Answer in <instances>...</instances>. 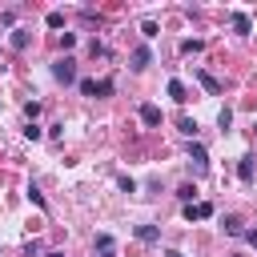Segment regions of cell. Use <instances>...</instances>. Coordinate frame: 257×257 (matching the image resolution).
<instances>
[{
	"mask_svg": "<svg viewBox=\"0 0 257 257\" xmlns=\"http://www.w3.org/2000/svg\"><path fill=\"white\" fill-rule=\"evenodd\" d=\"M52 76H56L60 84H72V80H76V68H72V60H68V56H60V60L52 64Z\"/></svg>",
	"mask_w": 257,
	"mask_h": 257,
	"instance_id": "cell-1",
	"label": "cell"
},
{
	"mask_svg": "<svg viewBox=\"0 0 257 257\" xmlns=\"http://www.w3.org/2000/svg\"><path fill=\"white\" fill-rule=\"evenodd\" d=\"M189 161H193V173L201 177V173L209 169V153H205V145H197V141H193V149H189Z\"/></svg>",
	"mask_w": 257,
	"mask_h": 257,
	"instance_id": "cell-2",
	"label": "cell"
},
{
	"mask_svg": "<svg viewBox=\"0 0 257 257\" xmlns=\"http://www.w3.org/2000/svg\"><path fill=\"white\" fill-rule=\"evenodd\" d=\"M80 92H84V96H96V92H112V80H80Z\"/></svg>",
	"mask_w": 257,
	"mask_h": 257,
	"instance_id": "cell-3",
	"label": "cell"
},
{
	"mask_svg": "<svg viewBox=\"0 0 257 257\" xmlns=\"http://www.w3.org/2000/svg\"><path fill=\"white\" fill-rule=\"evenodd\" d=\"M185 217H189V221H205V217H213V205H209V201H201V205H185Z\"/></svg>",
	"mask_w": 257,
	"mask_h": 257,
	"instance_id": "cell-4",
	"label": "cell"
},
{
	"mask_svg": "<svg viewBox=\"0 0 257 257\" xmlns=\"http://www.w3.org/2000/svg\"><path fill=\"white\" fill-rule=\"evenodd\" d=\"M141 120H145L149 128H157V124H161V108H157V104H141Z\"/></svg>",
	"mask_w": 257,
	"mask_h": 257,
	"instance_id": "cell-5",
	"label": "cell"
},
{
	"mask_svg": "<svg viewBox=\"0 0 257 257\" xmlns=\"http://www.w3.org/2000/svg\"><path fill=\"white\" fill-rule=\"evenodd\" d=\"M137 237H141L145 245H153V241H161V229H157V225H141V229H137Z\"/></svg>",
	"mask_w": 257,
	"mask_h": 257,
	"instance_id": "cell-6",
	"label": "cell"
},
{
	"mask_svg": "<svg viewBox=\"0 0 257 257\" xmlns=\"http://www.w3.org/2000/svg\"><path fill=\"white\" fill-rule=\"evenodd\" d=\"M149 60H153V52H149V48H145V44H141V48H137V52H133V68H145V64H149Z\"/></svg>",
	"mask_w": 257,
	"mask_h": 257,
	"instance_id": "cell-7",
	"label": "cell"
},
{
	"mask_svg": "<svg viewBox=\"0 0 257 257\" xmlns=\"http://www.w3.org/2000/svg\"><path fill=\"white\" fill-rule=\"evenodd\" d=\"M169 96H173L177 104H185V100H189V96H185V84H181V80H169Z\"/></svg>",
	"mask_w": 257,
	"mask_h": 257,
	"instance_id": "cell-8",
	"label": "cell"
},
{
	"mask_svg": "<svg viewBox=\"0 0 257 257\" xmlns=\"http://www.w3.org/2000/svg\"><path fill=\"white\" fill-rule=\"evenodd\" d=\"M237 173H241V181L249 185V181H253V157H241V165H237Z\"/></svg>",
	"mask_w": 257,
	"mask_h": 257,
	"instance_id": "cell-9",
	"label": "cell"
},
{
	"mask_svg": "<svg viewBox=\"0 0 257 257\" xmlns=\"http://www.w3.org/2000/svg\"><path fill=\"white\" fill-rule=\"evenodd\" d=\"M233 28H237V32H249L253 24H249V16H245V12H233Z\"/></svg>",
	"mask_w": 257,
	"mask_h": 257,
	"instance_id": "cell-10",
	"label": "cell"
},
{
	"mask_svg": "<svg viewBox=\"0 0 257 257\" xmlns=\"http://www.w3.org/2000/svg\"><path fill=\"white\" fill-rule=\"evenodd\" d=\"M221 225H225V233H233V237H237V233H241V217H225V221H221Z\"/></svg>",
	"mask_w": 257,
	"mask_h": 257,
	"instance_id": "cell-11",
	"label": "cell"
},
{
	"mask_svg": "<svg viewBox=\"0 0 257 257\" xmlns=\"http://www.w3.org/2000/svg\"><path fill=\"white\" fill-rule=\"evenodd\" d=\"M24 44H28V32L16 28V32H12V48H24Z\"/></svg>",
	"mask_w": 257,
	"mask_h": 257,
	"instance_id": "cell-12",
	"label": "cell"
},
{
	"mask_svg": "<svg viewBox=\"0 0 257 257\" xmlns=\"http://www.w3.org/2000/svg\"><path fill=\"white\" fill-rule=\"evenodd\" d=\"M201 48H205L201 40H181V52H189V56H193V52H201Z\"/></svg>",
	"mask_w": 257,
	"mask_h": 257,
	"instance_id": "cell-13",
	"label": "cell"
},
{
	"mask_svg": "<svg viewBox=\"0 0 257 257\" xmlns=\"http://www.w3.org/2000/svg\"><path fill=\"white\" fill-rule=\"evenodd\" d=\"M197 76H201V84H205V88H209V92H221V84H217V80H213V76H209V72H197Z\"/></svg>",
	"mask_w": 257,
	"mask_h": 257,
	"instance_id": "cell-14",
	"label": "cell"
},
{
	"mask_svg": "<svg viewBox=\"0 0 257 257\" xmlns=\"http://www.w3.org/2000/svg\"><path fill=\"white\" fill-rule=\"evenodd\" d=\"M217 124H221V133H225V128L233 124V112H229V108H221V112H217Z\"/></svg>",
	"mask_w": 257,
	"mask_h": 257,
	"instance_id": "cell-15",
	"label": "cell"
},
{
	"mask_svg": "<svg viewBox=\"0 0 257 257\" xmlns=\"http://www.w3.org/2000/svg\"><path fill=\"white\" fill-rule=\"evenodd\" d=\"M141 32H145V40H153V36H157V20H145V24H141Z\"/></svg>",
	"mask_w": 257,
	"mask_h": 257,
	"instance_id": "cell-16",
	"label": "cell"
},
{
	"mask_svg": "<svg viewBox=\"0 0 257 257\" xmlns=\"http://www.w3.org/2000/svg\"><path fill=\"white\" fill-rule=\"evenodd\" d=\"M181 133H185V137H197V120L185 116V120H181Z\"/></svg>",
	"mask_w": 257,
	"mask_h": 257,
	"instance_id": "cell-17",
	"label": "cell"
},
{
	"mask_svg": "<svg viewBox=\"0 0 257 257\" xmlns=\"http://www.w3.org/2000/svg\"><path fill=\"white\" fill-rule=\"evenodd\" d=\"M24 137H28V141H40V124L28 120V124H24Z\"/></svg>",
	"mask_w": 257,
	"mask_h": 257,
	"instance_id": "cell-18",
	"label": "cell"
},
{
	"mask_svg": "<svg viewBox=\"0 0 257 257\" xmlns=\"http://www.w3.org/2000/svg\"><path fill=\"white\" fill-rule=\"evenodd\" d=\"M28 201H32V205H40V209H44V197H40V189H36V185H28Z\"/></svg>",
	"mask_w": 257,
	"mask_h": 257,
	"instance_id": "cell-19",
	"label": "cell"
},
{
	"mask_svg": "<svg viewBox=\"0 0 257 257\" xmlns=\"http://www.w3.org/2000/svg\"><path fill=\"white\" fill-rule=\"evenodd\" d=\"M64 24V12H48V28H60Z\"/></svg>",
	"mask_w": 257,
	"mask_h": 257,
	"instance_id": "cell-20",
	"label": "cell"
},
{
	"mask_svg": "<svg viewBox=\"0 0 257 257\" xmlns=\"http://www.w3.org/2000/svg\"><path fill=\"white\" fill-rule=\"evenodd\" d=\"M36 112H40V104H36V100H28V104H24V116H28V120H36Z\"/></svg>",
	"mask_w": 257,
	"mask_h": 257,
	"instance_id": "cell-21",
	"label": "cell"
},
{
	"mask_svg": "<svg viewBox=\"0 0 257 257\" xmlns=\"http://www.w3.org/2000/svg\"><path fill=\"white\" fill-rule=\"evenodd\" d=\"M193 193H197L193 185H181V189H177V197H181V201H193Z\"/></svg>",
	"mask_w": 257,
	"mask_h": 257,
	"instance_id": "cell-22",
	"label": "cell"
},
{
	"mask_svg": "<svg viewBox=\"0 0 257 257\" xmlns=\"http://www.w3.org/2000/svg\"><path fill=\"white\" fill-rule=\"evenodd\" d=\"M245 241H249V245L257 249V229H249V233H245Z\"/></svg>",
	"mask_w": 257,
	"mask_h": 257,
	"instance_id": "cell-23",
	"label": "cell"
},
{
	"mask_svg": "<svg viewBox=\"0 0 257 257\" xmlns=\"http://www.w3.org/2000/svg\"><path fill=\"white\" fill-rule=\"evenodd\" d=\"M165 257H185V253H181V249H169V253H165Z\"/></svg>",
	"mask_w": 257,
	"mask_h": 257,
	"instance_id": "cell-24",
	"label": "cell"
},
{
	"mask_svg": "<svg viewBox=\"0 0 257 257\" xmlns=\"http://www.w3.org/2000/svg\"><path fill=\"white\" fill-rule=\"evenodd\" d=\"M44 257H64V253H60V249H52V253H44Z\"/></svg>",
	"mask_w": 257,
	"mask_h": 257,
	"instance_id": "cell-25",
	"label": "cell"
},
{
	"mask_svg": "<svg viewBox=\"0 0 257 257\" xmlns=\"http://www.w3.org/2000/svg\"><path fill=\"white\" fill-rule=\"evenodd\" d=\"M253 133H257V124H253Z\"/></svg>",
	"mask_w": 257,
	"mask_h": 257,
	"instance_id": "cell-26",
	"label": "cell"
}]
</instances>
